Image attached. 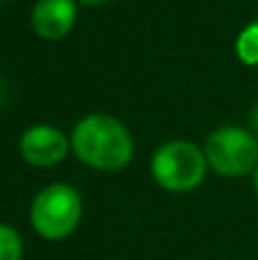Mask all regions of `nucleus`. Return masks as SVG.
<instances>
[{
	"label": "nucleus",
	"mask_w": 258,
	"mask_h": 260,
	"mask_svg": "<svg viewBox=\"0 0 258 260\" xmlns=\"http://www.w3.org/2000/svg\"><path fill=\"white\" fill-rule=\"evenodd\" d=\"M71 153L85 167L103 174H119L135 157V139L121 119L91 112L78 119L71 130Z\"/></svg>",
	"instance_id": "nucleus-1"
},
{
	"label": "nucleus",
	"mask_w": 258,
	"mask_h": 260,
	"mask_svg": "<svg viewBox=\"0 0 258 260\" xmlns=\"http://www.w3.org/2000/svg\"><path fill=\"white\" fill-rule=\"evenodd\" d=\"M206 174H208V160L204 148L187 139H172L160 144L151 157V176L165 192H195L206 180Z\"/></svg>",
	"instance_id": "nucleus-2"
},
{
	"label": "nucleus",
	"mask_w": 258,
	"mask_h": 260,
	"mask_svg": "<svg viewBox=\"0 0 258 260\" xmlns=\"http://www.w3.org/2000/svg\"><path fill=\"white\" fill-rule=\"evenodd\" d=\"M82 219V197L69 183H50L30 203V226L39 238L62 242L76 233Z\"/></svg>",
	"instance_id": "nucleus-3"
},
{
	"label": "nucleus",
	"mask_w": 258,
	"mask_h": 260,
	"mask_svg": "<svg viewBox=\"0 0 258 260\" xmlns=\"http://www.w3.org/2000/svg\"><path fill=\"white\" fill-rule=\"evenodd\" d=\"M204 153L208 169L224 178L254 174L258 165V137L249 128L219 126L206 137Z\"/></svg>",
	"instance_id": "nucleus-4"
},
{
	"label": "nucleus",
	"mask_w": 258,
	"mask_h": 260,
	"mask_svg": "<svg viewBox=\"0 0 258 260\" xmlns=\"http://www.w3.org/2000/svg\"><path fill=\"white\" fill-rule=\"evenodd\" d=\"M18 153L30 167L50 169L67 160V155L71 153V137L64 135L57 126L35 123L23 130L18 139Z\"/></svg>",
	"instance_id": "nucleus-5"
},
{
	"label": "nucleus",
	"mask_w": 258,
	"mask_h": 260,
	"mask_svg": "<svg viewBox=\"0 0 258 260\" xmlns=\"http://www.w3.org/2000/svg\"><path fill=\"white\" fill-rule=\"evenodd\" d=\"M78 18L76 0H37L30 12V25L44 41L64 39Z\"/></svg>",
	"instance_id": "nucleus-6"
},
{
	"label": "nucleus",
	"mask_w": 258,
	"mask_h": 260,
	"mask_svg": "<svg viewBox=\"0 0 258 260\" xmlns=\"http://www.w3.org/2000/svg\"><path fill=\"white\" fill-rule=\"evenodd\" d=\"M236 55L245 67H258V21L240 30L236 39Z\"/></svg>",
	"instance_id": "nucleus-7"
},
{
	"label": "nucleus",
	"mask_w": 258,
	"mask_h": 260,
	"mask_svg": "<svg viewBox=\"0 0 258 260\" xmlns=\"http://www.w3.org/2000/svg\"><path fill=\"white\" fill-rule=\"evenodd\" d=\"M0 260H23V240L9 224H0Z\"/></svg>",
	"instance_id": "nucleus-8"
},
{
	"label": "nucleus",
	"mask_w": 258,
	"mask_h": 260,
	"mask_svg": "<svg viewBox=\"0 0 258 260\" xmlns=\"http://www.w3.org/2000/svg\"><path fill=\"white\" fill-rule=\"evenodd\" d=\"M251 133L258 137V105L251 110Z\"/></svg>",
	"instance_id": "nucleus-9"
},
{
	"label": "nucleus",
	"mask_w": 258,
	"mask_h": 260,
	"mask_svg": "<svg viewBox=\"0 0 258 260\" xmlns=\"http://www.w3.org/2000/svg\"><path fill=\"white\" fill-rule=\"evenodd\" d=\"M76 3H80V5H85V7H101V5H105V3H110V0H76Z\"/></svg>",
	"instance_id": "nucleus-10"
},
{
	"label": "nucleus",
	"mask_w": 258,
	"mask_h": 260,
	"mask_svg": "<svg viewBox=\"0 0 258 260\" xmlns=\"http://www.w3.org/2000/svg\"><path fill=\"white\" fill-rule=\"evenodd\" d=\"M254 189H256V194H258V165H256V169H254Z\"/></svg>",
	"instance_id": "nucleus-11"
},
{
	"label": "nucleus",
	"mask_w": 258,
	"mask_h": 260,
	"mask_svg": "<svg viewBox=\"0 0 258 260\" xmlns=\"http://www.w3.org/2000/svg\"><path fill=\"white\" fill-rule=\"evenodd\" d=\"M0 3H7V0H0Z\"/></svg>",
	"instance_id": "nucleus-12"
}]
</instances>
